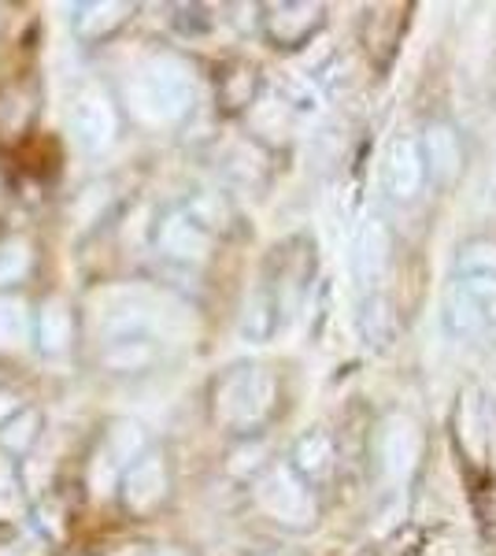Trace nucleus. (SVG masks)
<instances>
[{
  "mask_svg": "<svg viewBox=\"0 0 496 556\" xmlns=\"http://www.w3.org/2000/svg\"><path fill=\"white\" fill-rule=\"evenodd\" d=\"M126 97H130V108L145 123L167 127V123L186 119V112L193 108V97H196L193 71L178 56H152L149 64H141L138 75L130 78Z\"/></svg>",
  "mask_w": 496,
  "mask_h": 556,
  "instance_id": "1",
  "label": "nucleus"
},
{
  "mask_svg": "<svg viewBox=\"0 0 496 556\" xmlns=\"http://www.w3.org/2000/svg\"><path fill=\"white\" fill-rule=\"evenodd\" d=\"M278 405V379L264 364H238L215 386V416L233 430H256Z\"/></svg>",
  "mask_w": 496,
  "mask_h": 556,
  "instance_id": "2",
  "label": "nucleus"
},
{
  "mask_svg": "<svg viewBox=\"0 0 496 556\" xmlns=\"http://www.w3.org/2000/svg\"><path fill=\"white\" fill-rule=\"evenodd\" d=\"M445 334L459 342H485L496 338V278L456 275L441 298Z\"/></svg>",
  "mask_w": 496,
  "mask_h": 556,
  "instance_id": "3",
  "label": "nucleus"
},
{
  "mask_svg": "<svg viewBox=\"0 0 496 556\" xmlns=\"http://www.w3.org/2000/svg\"><path fill=\"white\" fill-rule=\"evenodd\" d=\"M256 505L282 527H311L319 519V505H315L308 482L290 464L267 468L264 479L256 482Z\"/></svg>",
  "mask_w": 496,
  "mask_h": 556,
  "instance_id": "4",
  "label": "nucleus"
},
{
  "mask_svg": "<svg viewBox=\"0 0 496 556\" xmlns=\"http://www.w3.org/2000/svg\"><path fill=\"white\" fill-rule=\"evenodd\" d=\"M390 260H393L390 227L378 215H367L356 230V241H352V282H356L359 298L382 293V278L390 271Z\"/></svg>",
  "mask_w": 496,
  "mask_h": 556,
  "instance_id": "5",
  "label": "nucleus"
},
{
  "mask_svg": "<svg viewBox=\"0 0 496 556\" xmlns=\"http://www.w3.org/2000/svg\"><path fill=\"white\" fill-rule=\"evenodd\" d=\"M422 182H427V164H422L419 138L408 130L393 134V138L385 141V152H382V190H385V197L396 204H408L419 197Z\"/></svg>",
  "mask_w": 496,
  "mask_h": 556,
  "instance_id": "6",
  "label": "nucleus"
},
{
  "mask_svg": "<svg viewBox=\"0 0 496 556\" xmlns=\"http://www.w3.org/2000/svg\"><path fill=\"white\" fill-rule=\"evenodd\" d=\"M115 127H119V119H115V104L104 89L89 86L75 97V104H71V134H75L78 146L101 152L115 141Z\"/></svg>",
  "mask_w": 496,
  "mask_h": 556,
  "instance_id": "7",
  "label": "nucleus"
},
{
  "mask_svg": "<svg viewBox=\"0 0 496 556\" xmlns=\"http://www.w3.org/2000/svg\"><path fill=\"white\" fill-rule=\"evenodd\" d=\"M419 456H422L419 427H415L408 416L385 419L382 434H378V460H382V471L390 475L393 482H408L411 471L419 468Z\"/></svg>",
  "mask_w": 496,
  "mask_h": 556,
  "instance_id": "8",
  "label": "nucleus"
},
{
  "mask_svg": "<svg viewBox=\"0 0 496 556\" xmlns=\"http://www.w3.org/2000/svg\"><path fill=\"white\" fill-rule=\"evenodd\" d=\"M422 149V164H427V175L441 186H453L467 167V146L463 134H459L453 123H430L427 134L419 138Z\"/></svg>",
  "mask_w": 496,
  "mask_h": 556,
  "instance_id": "9",
  "label": "nucleus"
},
{
  "mask_svg": "<svg viewBox=\"0 0 496 556\" xmlns=\"http://www.w3.org/2000/svg\"><path fill=\"white\" fill-rule=\"evenodd\" d=\"M160 253L178 260V264H204L212 253V230H204L201 223L189 215V208L170 212L156 230Z\"/></svg>",
  "mask_w": 496,
  "mask_h": 556,
  "instance_id": "10",
  "label": "nucleus"
},
{
  "mask_svg": "<svg viewBox=\"0 0 496 556\" xmlns=\"http://www.w3.org/2000/svg\"><path fill=\"white\" fill-rule=\"evenodd\" d=\"M167 497V464L160 453H145L123 475V501L133 513H149Z\"/></svg>",
  "mask_w": 496,
  "mask_h": 556,
  "instance_id": "11",
  "label": "nucleus"
},
{
  "mask_svg": "<svg viewBox=\"0 0 496 556\" xmlns=\"http://www.w3.org/2000/svg\"><path fill=\"white\" fill-rule=\"evenodd\" d=\"M322 26V4H278L267 15V34L282 49H296Z\"/></svg>",
  "mask_w": 496,
  "mask_h": 556,
  "instance_id": "12",
  "label": "nucleus"
},
{
  "mask_svg": "<svg viewBox=\"0 0 496 556\" xmlns=\"http://www.w3.org/2000/svg\"><path fill=\"white\" fill-rule=\"evenodd\" d=\"M338 464V445L327 430H308V434L296 438L293 453H290V468L301 475L304 482L311 479H327Z\"/></svg>",
  "mask_w": 496,
  "mask_h": 556,
  "instance_id": "13",
  "label": "nucleus"
},
{
  "mask_svg": "<svg viewBox=\"0 0 496 556\" xmlns=\"http://www.w3.org/2000/svg\"><path fill=\"white\" fill-rule=\"evenodd\" d=\"M278 323H282V301H278L275 290H256L245 301V312H241L238 334L252 345H264L275 338Z\"/></svg>",
  "mask_w": 496,
  "mask_h": 556,
  "instance_id": "14",
  "label": "nucleus"
},
{
  "mask_svg": "<svg viewBox=\"0 0 496 556\" xmlns=\"http://www.w3.org/2000/svg\"><path fill=\"white\" fill-rule=\"evenodd\" d=\"M101 456L115 471L141 460V456H145V430H141V424H133V419H115V424L107 427V442Z\"/></svg>",
  "mask_w": 496,
  "mask_h": 556,
  "instance_id": "15",
  "label": "nucleus"
},
{
  "mask_svg": "<svg viewBox=\"0 0 496 556\" xmlns=\"http://www.w3.org/2000/svg\"><path fill=\"white\" fill-rule=\"evenodd\" d=\"M71 334H75V323H71L67 304H63V301H49L41 308V316H38V345L49 356L67 353Z\"/></svg>",
  "mask_w": 496,
  "mask_h": 556,
  "instance_id": "16",
  "label": "nucleus"
},
{
  "mask_svg": "<svg viewBox=\"0 0 496 556\" xmlns=\"http://www.w3.org/2000/svg\"><path fill=\"white\" fill-rule=\"evenodd\" d=\"M359 334L367 338L371 345H385L393 334V312L385 293H367L359 298Z\"/></svg>",
  "mask_w": 496,
  "mask_h": 556,
  "instance_id": "17",
  "label": "nucleus"
},
{
  "mask_svg": "<svg viewBox=\"0 0 496 556\" xmlns=\"http://www.w3.org/2000/svg\"><path fill=\"white\" fill-rule=\"evenodd\" d=\"M152 356H156L152 338H123V342H107L104 349V361L115 371H141L152 364Z\"/></svg>",
  "mask_w": 496,
  "mask_h": 556,
  "instance_id": "18",
  "label": "nucleus"
},
{
  "mask_svg": "<svg viewBox=\"0 0 496 556\" xmlns=\"http://www.w3.org/2000/svg\"><path fill=\"white\" fill-rule=\"evenodd\" d=\"M126 15H130V4H115V0H93V4L82 8L78 15V34L82 38H101V34L115 30Z\"/></svg>",
  "mask_w": 496,
  "mask_h": 556,
  "instance_id": "19",
  "label": "nucleus"
},
{
  "mask_svg": "<svg viewBox=\"0 0 496 556\" xmlns=\"http://www.w3.org/2000/svg\"><path fill=\"white\" fill-rule=\"evenodd\" d=\"M459 442L471 456H482L485 450V408L478 401V390H467L459 405Z\"/></svg>",
  "mask_w": 496,
  "mask_h": 556,
  "instance_id": "20",
  "label": "nucleus"
},
{
  "mask_svg": "<svg viewBox=\"0 0 496 556\" xmlns=\"http://www.w3.org/2000/svg\"><path fill=\"white\" fill-rule=\"evenodd\" d=\"M30 338V312L20 298L0 293V349H20Z\"/></svg>",
  "mask_w": 496,
  "mask_h": 556,
  "instance_id": "21",
  "label": "nucleus"
},
{
  "mask_svg": "<svg viewBox=\"0 0 496 556\" xmlns=\"http://www.w3.org/2000/svg\"><path fill=\"white\" fill-rule=\"evenodd\" d=\"M282 104H290L301 115H319L322 112V89L311 83L308 75H285L282 78Z\"/></svg>",
  "mask_w": 496,
  "mask_h": 556,
  "instance_id": "22",
  "label": "nucleus"
},
{
  "mask_svg": "<svg viewBox=\"0 0 496 556\" xmlns=\"http://www.w3.org/2000/svg\"><path fill=\"white\" fill-rule=\"evenodd\" d=\"M456 275L496 278V241H467V245L459 249Z\"/></svg>",
  "mask_w": 496,
  "mask_h": 556,
  "instance_id": "23",
  "label": "nucleus"
},
{
  "mask_svg": "<svg viewBox=\"0 0 496 556\" xmlns=\"http://www.w3.org/2000/svg\"><path fill=\"white\" fill-rule=\"evenodd\" d=\"M30 271V245L23 238L0 241V286H12Z\"/></svg>",
  "mask_w": 496,
  "mask_h": 556,
  "instance_id": "24",
  "label": "nucleus"
},
{
  "mask_svg": "<svg viewBox=\"0 0 496 556\" xmlns=\"http://www.w3.org/2000/svg\"><path fill=\"white\" fill-rule=\"evenodd\" d=\"M38 412H20V416H12L4 427H0V445L12 453H23L30 450V442L38 438Z\"/></svg>",
  "mask_w": 496,
  "mask_h": 556,
  "instance_id": "25",
  "label": "nucleus"
},
{
  "mask_svg": "<svg viewBox=\"0 0 496 556\" xmlns=\"http://www.w3.org/2000/svg\"><path fill=\"white\" fill-rule=\"evenodd\" d=\"M264 460H267V445L264 442H245L230 453V471L238 475V479H245V475H256L259 468H264Z\"/></svg>",
  "mask_w": 496,
  "mask_h": 556,
  "instance_id": "26",
  "label": "nucleus"
},
{
  "mask_svg": "<svg viewBox=\"0 0 496 556\" xmlns=\"http://www.w3.org/2000/svg\"><path fill=\"white\" fill-rule=\"evenodd\" d=\"M23 508V493H20V482L8 468H0V519H12L20 516Z\"/></svg>",
  "mask_w": 496,
  "mask_h": 556,
  "instance_id": "27",
  "label": "nucleus"
},
{
  "mask_svg": "<svg viewBox=\"0 0 496 556\" xmlns=\"http://www.w3.org/2000/svg\"><path fill=\"white\" fill-rule=\"evenodd\" d=\"M12 412H15V397L12 393H0V419L12 416Z\"/></svg>",
  "mask_w": 496,
  "mask_h": 556,
  "instance_id": "28",
  "label": "nucleus"
},
{
  "mask_svg": "<svg viewBox=\"0 0 496 556\" xmlns=\"http://www.w3.org/2000/svg\"><path fill=\"white\" fill-rule=\"evenodd\" d=\"M160 556H186V553H178V549H164V553H160Z\"/></svg>",
  "mask_w": 496,
  "mask_h": 556,
  "instance_id": "29",
  "label": "nucleus"
},
{
  "mask_svg": "<svg viewBox=\"0 0 496 556\" xmlns=\"http://www.w3.org/2000/svg\"><path fill=\"white\" fill-rule=\"evenodd\" d=\"M0 556H12V553H8V549H0Z\"/></svg>",
  "mask_w": 496,
  "mask_h": 556,
  "instance_id": "30",
  "label": "nucleus"
}]
</instances>
